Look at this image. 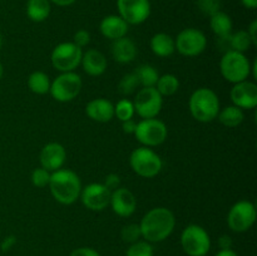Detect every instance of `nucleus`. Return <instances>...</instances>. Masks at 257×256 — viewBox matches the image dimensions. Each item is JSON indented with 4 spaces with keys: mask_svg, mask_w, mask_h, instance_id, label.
<instances>
[{
    "mask_svg": "<svg viewBox=\"0 0 257 256\" xmlns=\"http://www.w3.org/2000/svg\"><path fill=\"white\" fill-rule=\"evenodd\" d=\"M15 242H17V238H15L14 236H8V237H5L4 241L2 242V250L8 251L10 247L14 246Z\"/></svg>",
    "mask_w": 257,
    "mask_h": 256,
    "instance_id": "42",
    "label": "nucleus"
},
{
    "mask_svg": "<svg viewBox=\"0 0 257 256\" xmlns=\"http://www.w3.org/2000/svg\"><path fill=\"white\" fill-rule=\"evenodd\" d=\"M181 246L188 256H206L211 248V237L200 225H188L181 233Z\"/></svg>",
    "mask_w": 257,
    "mask_h": 256,
    "instance_id": "6",
    "label": "nucleus"
},
{
    "mask_svg": "<svg viewBox=\"0 0 257 256\" xmlns=\"http://www.w3.org/2000/svg\"><path fill=\"white\" fill-rule=\"evenodd\" d=\"M218 120L221 124H223L227 128H235L242 123L245 114L241 108L236 107V105H227L223 109H220L217 114Z\"/></svg>",
    "mask_w": 257,
    "mask_h": 256,
    "instance_id": "25",
    "label": "nucleus"
},
{
    "mask_svg": "<svg viewBox=\"0 0 257 256\" xmlns=\"http://www.w3.org/2000/svg\"><path fill=\"white\" fill-rule=\"evenodd\" d=\"M110 191L103 183H89L82 187L79 198L90 211H103L109 206Z\"/></svg>",
    "mask_w": 257,
    "mask_h": 256,
    "instance_id": "14",
    "label": "nucleus"
},
{
    "mask_svg": "<svg viewBox=\"0 0 257 256\" xmlns=\"http://www.w3.org/2000/svg\"><path fill=\"white\" fill-rule=\"evenodd\" d=\"M176 50L185 57H197L205 52L207 47V38L196 28H186L178 33L175 39Z\"/></svg>",
    "mask_w": 257,
    "mask_h": 256,
    "instance_id": "12",
    "label": "nucleus"
},
{
    "mask_svg": "<svg viewBox=\"0 0 257 256\" xmlns=\"http://www.w3.org/2000/svg\"><path fill=\"white\" fill-rule=\"evenodd\" d=\"M176 226V217L167 207L151 208L140 222L142 237L151 243L170 237Z\"/></svg>",
    "mask_w": 257,
    "mask_h": 256,
    "instance_id": "1",
    "label": "nucleus"
},
{
    "mask_svg": "<svg viewBox=\"0 0 257 256\" xmlns=\"http://www.w3.org/2000/svg\"><path fill=\"white\" fill-rule=\"evenodd\" d=\"M130 165L133 172L143 178H153L162 170V160L150 147H138L131 153Z\"/></svg>",
    "mask_w": 257,
    "mask_h": 256,
    "instance_id": "5",
    "label": "nucleus"
},
{
    "mask_svg": "<svg viewBox=\"0 0 257 256\" xmlns=\"http://www.w3.org/2000/svg\"><path fill=\"white\" fill-rule=\"evenodd\" d=\"M50 4H55L57 7H69L74 4L77 0H49Z\"/></svg>",
    "mask_w": 257,
    "mask_h": 256,
    "instance_id": "43",
    "label": "nucleus"
},
{
    "mask_svg": "<svg viewBox=\"0 0 257 256\" xmlns=\"http://www.w3.org/2000/svg\"><path fill=\"white\" fill-rule=\"evenodd\" d=\"M241 4L246 8V9H256L257 8V0H241Z\"/></svg>",
    "mask_w": 257,
    "mask_h": 256,
    "instance_id": "44",
    "label": "nucleus"
},
{
    "mask_svg": "<svg viewBox=\"0 0 257 256\" xmlns=\"http://www.w3.org/2000/svg\"><path fill=\"white\" fill-rule=\"evenodd\" d=\"M83 49L73 42L60 43L53 49L50 55L52 65L60 73L74 72L82 62Z\"/></svg>",
    "mask_w": 257,
    "mask_h": 256,
    "instance_id": "9",
    "label": "nucleus"
},
{
    "mask_svg": "<svg viewBox=\"0 0 257 256\" xmlns=\"http://www.w3.org/2000/svg\"><path fill=\"white\" fill-rule=\"evenodd\" d=\"M225 40H227L228 44H230V50L243 53V54H245V52H247V50L253 45L247 30H238V32L232 33V34Z\"/></svg>",
    "mask_w": 257,
    "mask_h": 256,
    "instance_id": "28",
    "label": "nucleus"
},
{
    "mask_svg": "<svg viewBox=\"0 0 257 256\" xmlns=\"http://www.w3.org/2000/svg\"><path fill=\"white\" fill-rule=\"evenodd\" d=\"M120 237L127 243H133L140 240L142 237L140 223H128V225L123 226L122 231H120Z\"/></svg>",
    "mask_w": 257,
    "mask_h": 256,
    "instance_id": "33",
    "label": "nucleus"
},
{
    "mask_svg": "<svg viewBox=\"0 0 257 256\" xmlns=\"http://www.w3.org/2000/svg\"><path fill=\"white\" fill-rule=\"evenodd\" d=\"M133 105H135V112L142 119L156 118L162 109L163 97L158 93L156 87L141 88L136 94Z\"/></svg>",
    "mask_w": 257,
    "mask_h": 256,
    "instance_id": "11",
    "label": "nucleus"
},
{
    "mask_svg": "<svg viewBox=\"0 0 257 256\" xmlns=\"http://www.w3.org/2000/svg\"><path fill=\"white\" fill-rule=\"evenodd\" d=\"M256 221V207L251 201H237L227 213V225L233 232H246Z\"/></svg>",
    "mask_w": 257,
    "mask_h": 256,
    "instance_id": "10",
    "label": "nucleus"
},
{
    "mask_svg": "<svg viewBox=\"0 0 257 256\" xmlns=\"http://www.w3.org/2000/svg\"><path fill=\"white\" fill-rule=\"evenodd\" d=\"M197 7L205 15H213L221 10V0H197Z\"/></svg>",
    "mask_w": 257,
    "mask_h": 256,
    "instance_id": "35",
    "label": "nucleus"
},
{
    "mask_svg": "<svg viewBox=\"0 0 257 256\" xmlns=\"http://www.w3.org/2000/svg\"><path fill=\"white\" fill-rule=\"evenodd\" d=\"M218 246L221 250H227V248H232V238L228 235H222L218 238Z\"/></svg>",
    "mask_w": 257,
    "mask_h": 256,
    "instance_id": "39",
    "label": "nucleus"
},
{
    "mask_svg": "<svg viewBox=\"0 0 257 256\" xmlns=\"http://www.w3.org/2000/svg\"><path fill=\"white\" fill-rule=\"evenodd\" d=\"M49 0H28L27 3V15L32 22L42 23L48 19L50 14Z\"/></svg>",
    "mask_w": 257,
    "mask_h": 256,
    "instance_id": "24",
    "label": "nucleus"
},
{
    "mask_svg": "<svg viewBox=\"0 0 257 256\" xmlns=\"http://www.w3.org/2000/svg\"><path fill=\"white\" fill-rule=\"evenodd\" d=\"M155 250H153L152 243L146 240H138L136 242L131 243L130 247L125 251V256H153Z\"/></svg>",
    "mask_w": 257,
    "mask_h": 256,
    "instance_id": "31",
    "label": "nucleus"
},
{
    "mask_svg": "<svg viewBox=\"0 0 257 256\" xmlns=\"http://www.w3.org/2000/svg\"><path fill=\"white\" fill-rule=\"evenodd\" d=\"M155 87L162 97H170V95H173L178 90L180 80L175 74L167 73V74L160 75Z\"/></svg>",
    "mask_w": 257,
    "mask_h": 256,
    "instance_id": "29",
    "label": "nucleus"
},
{
    "mask_svg": "<svg viewBox=\"0 0 257 256\" xmlns=\"http://www.w3.org/2000/svg\"><path fill=\"white\" fill-rule=\"evenodd\" d=\"M248 35H250L251 40H252L253 45L257 44V20H253L252 23L250 24V27H248V30H247Z\"/></svg>",
    "mask_w": 257,
    "mask_h": 256,
    "instance_id": "41",
    "label": "nucleus"
},
{
    "mask_svg": "<svg viewBox=\"0 0 257 256\" xmlns=\"http://www.w3.org/2000/svg\"><path fill=\"white\" fill-rule=\"evenodd\" d=\"M117 9L128 25H138L150 18L151 3L150 0H117Z\"/></svg>",
    "mask_w": 257,
    "mask_h": 256,
    "instance_id": "13",
    "label": "nucleus"
},
{
    "mask_svg": "<svg viewBox=\"0 0 257 256\" xmlns=\"http://www.w3.org/2000/svg\"><path fill=\"white\" fill-rule=\"evenodd\" d=\"M50 175L52 173L49 171H47L45 168L43 167H38L35 168L34 171L32 172V183L38 188H44L49 185L50 181Z\"/></svg>",
    "mask_w": 257,
    "mask_h": 256,
    "instance_id": "34",
    "label": "nucleus"
},
{
    "mask_svg": "<svg viewBox=\"0 0 257 256\" xmlns=\"http://www.w3.org/2000/svg\"><path fill=\"white\" fill-rule=\"evenodd\" d=\"M135 137L145 147H157L167 140L168 130L165 122L157 118H147L137 123Z\"/></svg>",
    "mask_w": 257,
    "mask_h": 256,
    "instance_id": "7",
    "label": "nucleus"
},
{
    "mask_svg": "<svg viewBox=\"0 0 257 256\" xmlns=\"http://www.w3.org/2000/svg\"><path fill=\"white\" fill-rule=\"evenodd\" d=\"M130 25L119 15H107L99 24V30L104 38L109 40H117L127 35Z\"/></svg>",
    "mask_w": 257,
    "mask_h": 256,
    "instance_id": "20",
    "label": "nucleus"
},
{
    "mask_svg": "<svg viewBox=\"0 0 257 256\" xmlns=\"http://www.w3.org/2000/svg\"><path fill=\"white\" fill-rule=\"evenodd\" d=\"M233 105L245 109H253L257 105V85L250 80L235 83L230 92Z\"/></svg>",
    "mask_w": 257,
    "mask_h": 256,
    "instance_id": "15",
    "label": "nucleus"
},
{
    "mask_svg": "<svg viewBox=\"0 0 257 256\" xmlns=\"http://www.w3.org/2000/svg\"><path fill=\"white\" fill-rule=\"evenodd\" d=\"M215 256H238L232 248H227V250H220Z\"/></svg>",
    "mask_w": 257,
    "mask_h": 256,
    "instance_id": "45",
    "label": "nucleus"
},
{
    "mask_svg": "<svg viewBox=\"0 0 257 256\" xmlns=\"http://www.w3.org/2000/svg\"><path fill=\"white\" fill-rule=\"evenodd\" d=\"M137 87H140L138 80L136 78L135 73H128L124 77L120 79L119 85H118V90L122 95H130L137 90Z\"/></svg>",
    "mask_w": 257,
    "mask_h": 256,
    "instance_id": "32",
    "label": "nucleus"
},
{
    "mask_svg": "<svg viewBox=\"0 0 257 256\" xmlns=\"http://www.w3.org/2000/svg\"><path fill=\"white\" fill-rule=\"evenodd\" d=\"M151 49L157 57L167 58L175 53V39L166 33H157L151 38Z\"/></svg>",
    "mask_w": 257,
    "mask_h": 256,
    "instance_id": "22",
    "label": "nucleus"
},
{
    "mask_svg": "<svg viewBox=\"0 0 257 256\" xmlns=\"http://www.w3.org/2000/svg\"><path fill=\"white\" fill-rule=\"evenodd\" d=\"M48 186L54 200L62 205L74 203L79 198L82 191L79 176L68 168H60L52 172Z\"/></svg>",
    "mask_w": 257,
    "mask_h": 256,
    "instance_id": "2",
    "label": "nucleus"
},
{
    "mask_svg": "<svg viewBox=\"0 0 257 256\" xmlns=\"http://www.w3.org/2000/svg\"><path fill=\"white\" fill-rule=\"evenodd\" d=\"M69 256H100V253L93 247H78L70 252Z\"/></svg>",
    "mask_w": 257,
    "mask_h": 256,
    "instance_id": "38",
    "label": "nucleus"
},
{
    "mask_svg": "<svg viewBox=\"0 0 257 256\" xmlns=\"http://www.w3.org/2000/svg\"><path fill=\"white\" fill-rule=\"evenodd\" d=\"M82 85V78L77 73H60L50 84L49 93L57 102L67 103L79 95Z\"/></svg>",
    "mask_w": 257,
    "mask_h": 256,
    "instance_id": "8",
    "label": "nucleus"
},
{
    "mask_svg": "<svg viewBox=\"0 0 257 256\" xmlns=\"http://www.w3.org/2000/svg\"><path fill=\"white\" fill-rule=\"evenodd\" d=\"M220 70L227 82L240 83L251 75V63L243 53L227 50L220 62Z\"/></svg>",
    "mask_w": 257,
    "mask_h": 256,
    "instance_id": "4",
    "label": "nucleus"
},
{
    "mask_svg": "<svg viewBox=\"0 0 257 256\" xmlns=\"http://www.w3.org/2000/svg\"><path fill=\"white\" fill-rule=\"evenodd\" d=\"M191 115L202 123L212 122L220 112V99L215 90L211 88H198L191 94L188 100Z\"/></svg>",
    "mask_w": 257,
    "mask_h": 256,
    "instance_id": "3",
    "label": "nucleus"
},
{
    "mask_svg": "<svg viewBox=\"0 0 257 256\" xmlns=\"http://www.w3.org/2000/svg\"><path fill=\"white\" fill-rule=\"evenodd\" d=\"M103 185L108 188V190L112 192V191L117 190V188L120 187V178L117 173H109V175L105 177L104 183Z\"/></svg>",
    "mask_w": 257,
    "mask_h": 256,
    "instance_id": "37",
    "label": "nucleus"
},
{
    "mask_svg": "<svg viewBox=\"0 0 257 256\" xmlns=\"http://www.w3.org/2000/svg\"><path fill=\"white\" fill-rule=\"evenodd\" d=\"M90 42V34L85 29H79L75 32L74 37H73V43L79 48H85Z\"/></svg>",
    "mask_w": 257,
    "mask_h": 256,
    "instance_id": "36",
    "label": "nucleus"
},
{
    "mask_svg": "<svg viewBox=\"0 0 257 256\" xmlns=\"http://www.w3.org/2000/svg\"><path fill=\"white\" fill-rule=\"evenodd\" d=\"M135 113L136 112L133 102L127 99V98H123V99L118 100L117 104L114 105V117H117L120 122L132 119Z\"/></svg>",
    "mask_w": 257,
    "mask_h": 256,
    "instance_id": "30",
    "label": "nucleus"
},
{
    "mask_svg": "<svg viewBox=\"0 0 257 256\" xmlns=\"http://www.w3.org/2000/svg\"><path fill=\"white\" fill-rule=\"evenodd\" d=\"M65 160H67L65 148L58 142L47 143L40 151V167L45 168L49 172L60 170L64 165Z\"/></svg>",
    "mask_w": 257,
    "mask_h": 256,
    "instance_id": "17",
    "label": "nucleus"
},
{
    "mask_svg": "<svg viewBox=\"0 0 257 256\" xmlns=\"http://www.w3.org/2000/svg\"><path fill=\"white\" fill-rule=\"evenodd\" d=\"M110 52H112V57L115 62L120 63V64H127V63L133 62L137 57V45L132 39L123 37L117 40H113Z\"/></svg>",
    "mask_w": 257,
    "mask_h": 256,
    "instance_id": "21",
    "label": "nucleus"
},
{
    "mask_svg": "<svg viewBox=\"0 0 257 256\" xmlns=\"http://www.w3.org/2000/svg\"><path fill=\"white\" fill-rule=\"evenodd\" d=\"M80 65L88 75L99 77L107 70L108 62L102 52L97 49H88L87 52H83Z\"/></svg>",
    "mask_w": 257,
    "mask_h": 256,
    "instance_id": "19",
    "label": "nucleus"
},
{
    "mask_svg": "<svg viewBox=\"0 0 257 256\" xmlns=\"http://www.w3.org/2000/svg\"><path fill=\"white\" fill-rule=\"evenodd\" d=\"M3 75H4V67H3L2 62H0V79L3 78Z\"/></svg>",
    "mask_w": 257,
    "mask_h": 256,
    "instance_id": "46",
    "label": "nucleus"
},
{
    "mask_svg": "<svg viewBox=\"0 0 257 256\" xmlns=\"http://www.w3.org/2000/svg\"><path fill=\"white\" fill-rule=\"evenodd\" d=\"M210 27L215 35H217L220 39L225 40L232 34L233 23L230 15L220 10L210 17Z\"/></svg>",
    "mask_w": 257,
    "mask_h": 256,
    "instance_id": "23",
    "label": "nucleus"
},
{
    "mask_svg": "<svg viewBox=\"0 0 257 256\" xmlns=\"http://www.w3.org/2000/svg\"><path fill=\"white\" fill-rule=\"evenodd\" d=\"M0 48H2V34H0Z\"/></svg>",
    "mask_w": 257,
    "mask_h": 256,
    "instance_id": "47",
    "label": "nucleus"
},
{
    "mask_svg": "<svg viewBox=\"0 0 257 256\" xmlns=\"http://www.w3.org/2000/svg\"><path fill=\"white\" fill-rule=\"evenodd\" d=\"M136 125H137V123H136L133 119L122 122L123 132L128 133V135H133V133H135V130H136Z\"/></svg>",
    "mask_w": 257,
    "mask_h": 256,
    "instance_id": "40",
    "label": "nucleus"
},
{
    "mask_svg": "<svg viewBox=\"0 0 257 256\" xmlns=\"http://www.w3.org/2000/svg\"><path fill=\"white\" fill-rule=\"evenodd\" d=\"M85 113L92 120L107 123L114 118V104L105 98H95L87 103Z\"/></svg>",
    "mask_w": 257,
    "mask_h": 256,
    "instance_id": "18",
    "label": "nucleus"
},
{
    "mask_svg": "<svg viewBox=\"0 0 257 256\" xmlns=\"http://www.w3.org/2000/svg\"><path fill=\"white\" fill-rule=\"evenodd\" d=\"M135 75L138 80L140 87H155L157 83L160 74H158L157 69L150 64H142L135 70Z\"/></svg>",
    "mask_w": 257,
    "mask_h": 256,
    "instance_id": "27",
    "label": "nucleus"
},
{
    "mask_svg": "<svg viewBox=\"0 0 257 256\" xmlns=\"http://www.w3.org/2000/svg\"><path fill=\"white\" fill-rule=\"evenodd\" d=\"M50 84H52V82H50L47 73L40 72V70L33 72L28 78V87L35 94L43 95L49 93Z\"/></svg>",
    "mask_w": 257,
    "mask_h": 256,
    "instance_id": "26",
    "label": "nucleus"
},
{
    "mask_svg": "<svg viewBox=\"0 0 257 256\" xmlns=\"http://www.w3.org/2000/svg\"><path fill=\"white\" fill-rule=\"evenodd\" d=\"M109 205L115 215L120 217H130L137 208V200L132 191L125 187H119L110 193Z\"/></svg>",
    "mask_w": 257,
    "mask_h": 256,
    "instance_id": "16",
    "label": "nucleus"
}]
</instances>
